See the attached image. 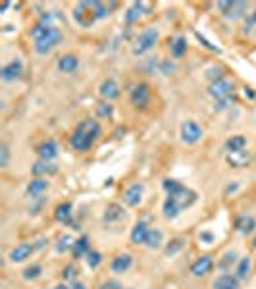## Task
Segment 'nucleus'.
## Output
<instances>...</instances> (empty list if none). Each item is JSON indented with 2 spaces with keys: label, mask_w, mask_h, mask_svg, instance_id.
Segmentation results:
<instances>
[{
  "label": "nucleus",
  "mask_w": 256,
  "mask_h": 289,
  "mask_svg": "<svg viewBox=\"0 0 256 289\" xmlns=\"http://www.w3.org/2000/svg\"><path fill=\"white\" fill-rule=\"evenodd\" d=\"M129 101L135 108H145L146 104L150 102V87L146 83H137L133 85L131 93H129Z\"/></svg>",
  "instance_id": "39448f33"
},
{
  "label": "nucleus",
  "mask_w": 256,
  "mask_h": 289,
  "mask_svg": "<svg viewBox=\"0 0 256 289\" xmlns=\"http://www.w3.org/2000/svg\"><path fill=\"white\" fill-rule=\"evenodd\" d=\"M250 24H254L256 26V12H252V16H250Z\"/></svg>",
  "instance_id": "49530a36"
},
{
  "label": "nucleus",
  "mask_w": 256,
  "mask_h": 289,
  "mask_svg": "<svg viewBox=\"0 0 256 289\" xmlns=\"http://www.w3.org/2000/svg\"><path fill=\"white\" fill-rule=\"evenodd\" d=\"M37 154L41 156V160H49L50 162L52 158L58 156V147H56L54 141H45V143H41L37 147Z\"/></svg>",
  "instance_id": "6ab92c4d"
},
{
  "label": "nucleus",
  "mask_w": 256,
  "mask_h": 289,
  "mask_svg": "<svg viewBox=\"0 0 256 289\" xmlns=\"http://www.w3.org/2000/svg\"><path fill=\"white\" fill-rule=\"evenodd\" d=\"M225 160H227V164H229L231 168H244V166H248V162H250V154H248V151L227 152Z\"/></svg>",
  "instance_id": "f3484780"
},
{
  "label": "nucleus",
  "mask_w": 256,
  "mask_h": 289,
  "mask_svg": "<svg viewBox=\"0 0 256 289\" xmlns=\"http://www.w3.org/2000/svg\"><path fill=\"white\" fill-rule=\"evenodd\" d=\"M93 4H95V12H97L98 20H100V18H106V16L110 14L108 6H106L104 2H93Z\"/></svg>",
  "instance_id": "ea45409f"
},
{
  "label": "nucleus",
  "mask_w": 256,
  "mask_h": 289,
  "mask_svg": "<svg viewBox=\"0 0 256 289\" xmlns=\"http://www.w3.org/2000/svg\"><path fill=\"white\" fill-rule=\"evenodd\" d=\"M246 2H218V8L221 10V14L225 18H231V20H237L241 18L244 12H246Z\"/></svg>",
  "instance_id": "6e6552de"
},
{
  "label": "nucleus",
  "mask_w": 256,
  "mask_h": 289,
  "mask_svg": "<svg viewBox=\"0 0 256 289\" xmlns=\"http://www.w3.org/2000/svg\"><path fill=\"white\" fill-rule=\"evenodd\" d=\"M70 289H87L85 283H81V281H73V285Z\"/></svg>",
  "instance_id": "c03bdc74"
},
{
  "label": "nucleus",
  "mask_w": 256,
  "mask_h": 289,
  "mask_svg": "<svg viewBox=\"0 0 256 289\" xmlns=\"http://www.w3.org/2000/svg\"><path fill=\"white\" fill-rule=\"evenodd\" d=\"M202 127L195 124V122H183L181 127H179V135H181V141L187 143V145H195L200 141L202 137Z\"/></svg>",
  "instance_id": "20e7f679"
},
{
  "label": "nucleus",
  "mask_w": 256,
  "mask_h": 289,
  "mask_svg": "<svg viewBox=\"0 0 256 289\" xmlns=\"http://www.w3.org/2000/svg\"><path fill=\"white\" fill-rule=\"evenodd\" d=\"M123 218V208L120 204H116V202H112L106 206V210H104V222H118V220H122Z\"/></svg>",
  "instance_id": "bb28decb"
},
{
  "label": "nucleus",
  "mask_w": 256,
  "mask_h": 289,
  "mask_svg": "<svg viewBox=\"0 0 256 289\" xmlns=\"http://www.w3.org/2000/svg\"><path fill=\"white\" fill-rule=\"evenodd\" d=\"M214 289H239V279L229 274H223V276L216 277Z\"/></svg>",
  "instance_id": "b1692460"
},
{
  "label": "nucleus",
  "mask_w": 256,
  "mask_h": 289,
  "mask_svg": "<svg viewBox=\"0 0 256 289\" xmlns=\"http://www.w3.org/2000/svg\"><path fill=\"white\" fill-rule=\"evenodd\" d=\"M35 251V245H31V243H22V245H18V247H14L10 254H8V258L12 260V262H24L27 260L31 254Z\"/></svg>",
  "instance_id": "4468645a"
},
{
  "label": "nucleus",
  "mask_w": 256,
  "mask_h": 289,
  "mask_svg": "<svg viewBox=\"0 0 256 289\" xmlns=\"http://www.w3.org/2000/svg\"><path fill=\"white\" fill-rule=\"evenodd\" d=\"M183 245H185V239H181V237L171 239L170 245H166V249H164V252H166L168 256H170V254H175V252H177V251H181Z\"/></svg>",
  "instance_id": "473e14b6"
},
{
  "label": "nucleus",
  "mask_w": 256,
  "mask_h": 289,
  "mask_svg": "<svg viewBox=\"0 0 256 289\" xmlns=\"http://www.w3.org/2000/svg\"><path fill=\"white\" fill-rule=\"evenodd\" d=\"M73 20L77 22V26L91 27L98 20L97 12H95V4L93 2H79L73 8Z\"/></svg>",
  "instance_id": "f03ea898"
},
{
  "label": "nucleus",
  "mask_w": 256,
  "mask_h": 289,
  "mask_svg": "<svg viewBox=\"0 0 256 289\" xmlns=\"http://www.w3.org/2000/svg\"><path fill=\"white\" fill-rule=\"evenodd\" d=\"M250 268H252V262H250V256H243L241 260H239V264H237V279H244V277L250 274Z\"/></svg>",
  "instance_id": "2f4dec72"
},
{
  "label": "nucleus",
  "mask_w": 256,
  "mask_h": 289,
  "mask_svg": "<svg viewBox=\"0 0 256 289\" xmlns=\"http://www.w3.org/2000/svg\"><path fill=\"white\" fill-rule=\"evenodd\" d=\"M208 93L216 99V101H223V99H229L233 93V81L221 77L218 81H212V85L208 89Z\"/></svg>",
  "instance_id": "423d86ee"
},
{
  "label": "nucleus",
  "mask_w": 256,
  "mask_h": 289,
  "mask_svg": "<svg viewBox=\"0 0 256 289\" xmlns=\"http://www.w3.org/2000/svg\"><path fill=\"white\" fill-rule=\"evenodd\" d=\"M73 272H75V268H73V266H68V268L64 270V277H66V279H72Z\"/></svg>",
  "instance_id": "37998d69"
},
{
  "label": "nucleus",
  "mask_w": 256,
  "mask_h": 289,
  "mask_svg": "<svg viewBox=\"0 0 256 289\" xmlns=\"http://www.w3.org/2000/svg\"><path fill=\"white\" fill-rule=\"evenodd\" d=\"M170 51L173 58H181L183 54L187 52V39L185 37H175L170 43Z\"/></svg>",
  "instance_id": "cd10ccee"
},
{
  "label": "nucleus",
  "mask_w": 256,
  "mask_h": 289,
  "mask_svg": "<svg viewBox=\"0 0 256 289\" xmlns=\"http://www.w3.org/2000/svg\"><path fill=\"white\" fill-rule=\"evenodd\" d=\"M98 93H100L102 99H106V101L110 102V101H114V99L120 97V87H118V83H116L114 79H104V81L100 83Z\"/></svg>",
  "instance_id": "2eb2a0df"
},
{
  "label": "nucleus",
  "mask_w": 256,
  "mask_h": 289,
  "mask_svg": "<svg viewBox=\"0 0 256 289\" xmlns=\"http://www.w3.org/2000/svg\"><path fill=\"white\" fill-rule=\"evenodd\" d=\"M235 227H237L239 233H243V235H250V233L256 229V220L250 216V214H241V216L235 220Z\"/></svg>",
  "instance_id": "dca6fc26"
},
{
  "label": "nucleus",
  "mask_w": 256,
  "mask_h": 289,
  "mask_svg": "<svg viewBox=\"0 0 256 289\" xmlns=\"http://www.w3.org/2000/svg\"><path fill=\"white\" fill-rule=\"evenodd\" d=\"M244 147H246V139L243 135H233L225 141V149L227 152H239V151H244Z\"/></svg>",
  "instance_id": "c85d7f7f"
},
{
  "label": "nucleus",
  "mask_w": 256,
  "mask_h": 289,
  "mask_svg": "<svg viewBox=\"0 0 256 289\" xmlns=\"http://www.w3.org/2000/svg\"><path fill=\"white\" fill-rule=\"evenodd\" d=\"M89 251H91V247H89V239L87 237L75 239V243H73V247H72V252H73L75 258H81V256L87 254Z\"/></svg>",
  "instance_id": "7c9ffc66"
},
{
  "label": "nucleus",
  "mask_w": 256,
  "mask_h": 289,
  "mask_svg": "<svg viewBox=\"0 0 256 289\" xmlns=\"http://www.w3.org/2000/svg\"><path fill=\"white\" fill-rule=\"evenodd\" d=\"M49 181L47 179H43V177H35V179H31L29 181V185H27V193L31 195V197H41L47 189H49Z\"/></svg>",
  "instance_id": "412c9836"
},
{
  "label": "nucleus",
  "mask_w": 256,
  "mask_h": 289,
  "mask_svg": "<svg viewBox=\"0 0 256 289\" xmlns=\"http://www.w3.org/2000/svg\"><path fill=\"white\" fill-rule=\"evenodd\" d=\"M31 35L35 39V51L39 54H49L62 43V31L50 24H37L31 29Z\"/></svg>",
  "instance_id": "f257e3e1"
},
{
  "label": "nucleus",
  "mask_w": 256,
  "mask_h": 289,
  "mask_svg": "<svg viewBox=\"0 0 256 289\" xmlns=\"http://www.w3.org/2000/svg\"><path fill=\"white\" fill-rule=\"evenodd\" d=\"M200 239H204V241H206V243H210V241H212V235H210V233H202V235H200Z\"/></svg>",
  "instance_id": "a18cd8bd"
},
{
  "label": "nucleus",
  "mask_w": 256,
  "mask_h": 289,
  "mask_svg": "<svg viewBox=\"0 0 256 289\" xmlns=\"http://www.w3.org/2000/svg\"><path fill=\"white\" fill-rule=\"evenodd\" d=\"M22 74H24V64H22V60H12V62H8L2 68L0 77H2L4 81H16L18 77H22Z\"/></svg>",
  "instance_id": "9b49d317"
},
{
  "label": "nucleus",
  "mask_w": 256,
  "mask_h": 289,
  "mask_svg": "<svg viewBox=\"0 0 256 289\" xmlns=\"http://www.w3.org/2000/svg\"><path fill=\"white\" fill-rule=\"evenodd\" d=\"M162 187H164V191H166L168 195H173V193H175V191H179L183 185L179 183V181H175V179H164Z\"/></svg>",
  "instance_id": "4c0bfd02"
},
{
  "label": "nucleus",
  "mask_w": 256,
  "mask_h": 289,
  "mask_svg": "<svg viewBox=\"0 0 256 289\" xmlns=\"http://www.w3.org/2000/svg\"><path fill=\"white\" fill-rule=\"evenodd\" d=\"M31 172H33V176H35V177L52 176V174H56V172H58V168H56V164L49 162V160H39V162L33 164Z\"/></svg>",
  "instance_id": "aec40b11"
},
{
  "label": "nucleus",
  "mask_w": 256,
  "mask_h": 289,
  "mask_svg": "<svg viewBox=\"0 0 256 289\" xmlns=\"http://www.w3.org/2000/svg\"><path fill=\"white\" fill-rule=\"evenodd\" d=\"M162 210H164V216H166L168 220H173V218H177V216H179V212H181L183 208L177 204V202L173 201V199L168 197L166 202H164V208H162Z\"/></svg>",
  "instance_id": "c756f323"
},
{
  "label": "nucleus",
  "mask_w": 256,
  "mask_h": 289,
  "mask_svg": "<svg viewBox=\"0 0 256 289\" xmlns=\"http://www.w3.org/2000/svg\"><path fill=\"white\" fill-rule=\"evenodd\" d=\"M79 68V58L75 54H64L58 60V70L62 74H73Z\"/></svg>",
  "instance_id": "a211bd4d"
},
{
  "label": "nucleus",
  "mask_w": 256,
  "mask_h": 289,
  "mask_svg": "<svg viewBox=\"0 0 256 289\" xmlns=\"http://www.w3.org/2000/svg\"><path fill=\"white\" fill-rule=\"evenodd\" d=\"M148 231H150V227L146 226L145 222H139V224H135L133 231H131V241H133V243H137V245H141V243L145 245Z\"/></svg>",
  "instance_id": "393cba45"
},
{
  "label": "nucleus",
  "mask_w": 256,
  "mask_h": 289,
  "mask_svg": "<svg viewBox=\"0 0 256 289\" xmlns=\"http://www.w3.org/2000/svg\"><path fill=\"white\" fill-rule=\"evenodd\" d=\"M52 289H68V287H66L64 283H60V285H56V287H52Z\"/></svg>",
  "instance_id": "de8ad7c7"
},
{
  "label": "nucleus",
  "mask_w": 256,
  "mask_h": 289,
  "mask_svg": "<svg viewBox=\"0 0 256 289\" xmlns=\"http://www.w3.org/2000/svg\"><path fill=\"white\" fill-rule=\"evenodd\" d=\"M98 289H123V287H122V283L116 281V279H106V281L100 283V287Z\"/></svg>",
  "instance_id": "a19ab883"
},
{
  "label": "nucleus",
  "mask_w": 256,
  "mask_h": 289,
  "mask_svg": "<svg viewBox=\"0 0 256 289\" xmlns=\"http://www.w3.org/2000/svg\"><path fill=\"white\" fill-rule=\"evenodd\" d=\"M252 245H254V251H256V237H254V241H252Z\"/></svg>",
  "instance_id": "09e8293b"
},
{
  "label": "nucleus",
  "mask_w": 256,
  "mask_h": 289,
  "mask_svg": "<svg viewBox=\"0 0 256 289\" xmlns=\"http://www.w3.org/2000/svg\"><path fill=\"white\" fill-rule=\"evenodd\" d=\"M41 272H43V268L39 266V264H31V266H27L24 270V279H37V277L41 276Z\"/></svg>",
  "instance_id": "c9c22d12"
},
{
  "label": "nucleus",
  "mask_w": 256,
  "mask_h": 289,
  "mask_svg": "<svg viewBox=\"0 0 256 289\" xmlns=\"http://www.w3.org/2000/svg\"><path fill=\"white\" fill-rule=\"evenodd\" d=\"M162 243H164V233H162V229H158V227H150V231H148V235H146L145 245L148 249H158V247H162Z\"/></svg>",
  "instance_id": "4be33fe9"
},
{
  "label": "nucleus",
  "mask_w": 256,
  "mask_h": 289,
  "mask_svg": "<svg viewBox=\"0 0 256 289\" xmlns=\"http://www.w3.org/2000/svg\"><path fill=\"white\" fill-rule=\"evenodd\" d=\"M112 114H114V106H112L108 101H102L97 104V116H100V118H110Z\"/></svg>",
  "instance_id": "f704fd0d"
},
{
  "label": "nucleus",
  "mask_w": 256,
  "mask_h": 289,
  "mask_svg": "<svg viewBox=\"0 0 256 289\" xmlns=\"http://www.w3.org/2000/svg\"><path fill=\"white\" fill-rule=\"evenodd\" d=\"M77 129H81L83 133H87L89 137H93L95 141H97L98 135H100V126H98L97 120H83V122L79 124Z\"/></svg>",
  "instance_id": "a878e982"
},
{
  "label": "nucleus",
  "mask_w": 256,
  "mask_h": 289,
  "mask_svg": "<svg viewBox=\"0 0 256 289\" xmlns=\"http://www.w3.org/2000/svg\"><path fill=\"white\" fill-rule=\"evenodd\" d=\"M235 258H237V254H235V252H225V254H223V260H221V262H219V268H227V264L229 262H235Z\"/></svg>",
  "instance_id": "79ce46f5"
},
{
  "label": "nucleus",
  "mask_w": 256,
  "mask_h": 289,
  "mask_svg": "<svg viewBox=\"0 0 256 289\" xmlns=\"http://www.w3.org/2000/svg\"><path fill=\"white\" fill-rule=\"evenodd\" d=\"M156 41H158V31H156L154 27H150V29H145V31H143L139 37L135 39L133 54H135V56H141V54L148 52L150 49H154Z\"/></svg>",
  "instance_id": "7ed1b4c3"
},
{
  "label": "nucleus",
  "mask_w": 256,
  "mask_h": 289,
  "mask_svg": "<svg viewBox=\"0 0 256 289\" xmlns=\"http://www.w3.org/2000/svg\"><path fill=\"white\" fill-rule=\"evenodd\" d=\"M73 243H75V239H73L72 235H64V237L58 239V245H56V251H58V252L72 251Z\"/></svg>",
  "instance_id": "72a5a7b5"
},
{
  "label": "nucleus",
  "mask_w": 256,
  "mask_h": 289,
  "mask_svg": "<svg viewBox=\"0 0 256 289\" xmlns=\"http://www.w3.org/2000/svg\"><path fill=\"white\" fill-rule=\"evenodd\" d=\"M131 264H133V256L127 254V252H120V254H116V256L112 258L110 268H112V272H116V274H123V272H127V270L131 268Z\"/></svg>",
  "instance_id": "f8f14e48"
},
{
  "label": "nucleus",
  "mask_w": 256,
  "mask_h": 289,
  "mask_svg": "<svg viewBox=\"0 0 256 289\" xmlns=\"http://www.w3.org/2000/svg\"><path fill=\"white\" fill-rule=\"evenodd\" d=\"M8 160H10V151H8V145H6V143H2V145H0V166H2V168H6V166H8Z\"/></svg>",
  "instance_id": "58836bf2"
},
{
  "label": "nucleus",
  "mask_w": 256,
  "mask_h": 289,
  "mask_svg": "<svg viewBox=\"0 0 256 289\" xmlns=\"http://www.w3.org/2000/svg\"><path fill=\"white\" fill-rule=\"evenodd\" d=\"M93 143H95V139L89 137L87 133H83L81 129H75L72 133V137H70V145H72L73 151H79V152H85L89 151L91 147H93Z\"/></svg>",
  "instance_id": "0eeeda50"
},
{
  "label": "nucleus",
  "mask_w": 256,
  "mask_h": 289,
  "mask_svg": "<svg viewBox=\"0 0 256 289\" xmlns=\"http://www.w3.org/2000/svg\"><path fill=\"white\" fill-rule=\"evenodd\" d=\"M143 193H145V187H143L141 183H133V185H129V187L125 189L123 202H125L127 206H137V204H141V201H143Z\"/></svg>",
  "instance_id": "1a4fd4ad"
},
{
  "label": "nucleus",
  "mask_w": 256,
  "mask_h": 289,
  "mask_svg": "<svg viewBox=\"0 0 256 289\" xmlns=\"http://www.w3.org/2000/svg\"><path fill=\"white\" fill-rule=\"evenodd\" d=\"M100 262H102V254H100L98 251L91 249V251L87 252V264H89L91 268H98Z\"/></svg>",
  "instance_id": "e433bc0d"
},
{
  "label": "nucleus",
  "mask_w": 256,
  "mask_h": 289,
  "mask_svg": "<svg viewBox=\"0 0 256 289\" xmlns=\"http://www.w3.org/2000/svg\"><path fill=\"white\" fill-rule=\"evenodd\" d=\"M54 218L62 224H70L72 222V202H62L54 210Z\"/></svg>",
  "instance_id": "5701e85b"
},
{
  "label": "nucleus",
  "mask_w": 256,
  "mask_h": 289,
  "mask_svg": "<svg viewBox=\"0 0 256 289\" xmlns=\"http://www.w3.org/2000/svg\"><path fill=\"white\" fill-rule=\"evenodd\" d=\"M168 197L173 199L181 208H187V206H191V204L196 201V193L195 191H191V189H187L185 185H183L179 191H175L173 195H168Z\"/></svg>",
  "instance_id": "ddd939ff"
},
{
  "label": "nucleus",
  "mask_w": 256,
  "mask_h": 289,
  "mask_svg": "<svg viewBox=\"0 0 256 289\" xmlns=\"http://www.w3.org/2000/svg\"><path fill=\"white\" fill-rule=\"evenodd\" d=\"M212 268H214V260H212V256L204 254V256H198L195 262L191 264V274L196 277L206 276V274H210Z\"/></svg>",
  "instance_id": "9d476101"
}]
</instances>
